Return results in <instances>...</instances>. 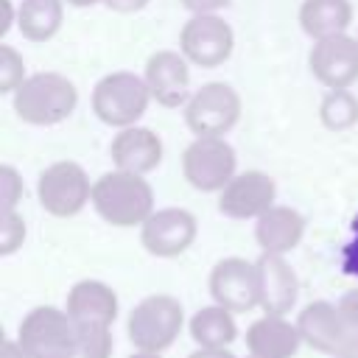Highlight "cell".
Wrapping results in <instances>:
<instances>
[{"instance_id": "1", "label": "cell", "mask_w": 358, "mask_h": 358, "mask_svg": "<svg viewBox=\"0 0 358 358\" xmlns=\"http://www.w3.org/2000/svg\"><path fill=\"white\" fill-rule=\"evenodd\" d=\"M92 207L112 227H137L154 213V190L140 173L115 168L92 185Z\"/></svg>"}, {"instance_id": "2", "label": "cell", "mask_w": 358, "mask_h": 358, "mask_svg": "<svg viewBox=\"0 0 358 358\" xmlns=\"http://www.w3.org/2000/svg\"><path fill=\"white\" fill-rule=\"evenodd\" d=\"M78 103V90L67 76L36 73L28 76L14 90V112L20 120L34 126H53L73 115Z\"/></svg>"}, {"instance_id": "3", "label": "cell", "mask_w": 358, "mask_h": 358, "mask_svg": "<svg viewBox=\"0 0 358 358\" xmlns=\"http://www.w3.org/2000/svg\"><path fill=\"white\" fill-rule=\"evenodd\" d=\"M185 308L176 296L171 294H151L140 299L126 322V333L134 350H148V352H165L173 347L185 327Z\"/></svg>"}, {"instance_id": "4", "label": "cell", "mask_w": 358, "mask_h": 358, "mask_svg": "<svg viewBox=\"0 0 358 358\" xmlns=\"http://www.w3.org/2000/svg\"><path fill=\"white\" fill-rule=\"evenodd\" d=\"M17 341L31 358H73L76 322L64 308L39 305L22 316Z\"/></svg>"}, {"instance_id": "5", "label": "cell", "mask_w": 358, "mask_h": 358, "mask_svg": "<svg viewBox=\"0 0 358 358\" xmlns=\"http://www.w3.org/2000/svg\"><path fill=\"white\" fill-rule=\"evenodd\" d=\"M148 101H151V90L145 78L129 70L103 76L92 90V112L106 126H120V129L134 126L148 109Z\"/></svg>"}, {"instance_id": "6", "label": "cell", "mask_w": 358, "mask_h": 358, "mask_svg": "<svg viewBox=\"0 0 358 358\" xmlns=\"http://www.w3.org/2000/svg\"><path fill=\"white\" fill-rule=\"evenodd\" d=\"M238 157L224 137H196L182 154V173L201 193L224 190L235 176Z\"/></svg>"}, {"instance_id": "7", "label": "cell", "mask_w": 358, "mask_h": 358, "mask_svg": "<svg viewBox=\"0 0 358 358\" xmlns=\"http://www.w3.org/2000/svg\"><path fill=\"white\" fill-rule=\"evenodd\" d=\"M241 117V95L224 84L210 81L196 90L185 106V123L196 137H221Z\"/></svg>"}, {"instance_id": "8", "label": "cell", "mask_w": 358, "mask_h": 358, "mask_svg": "<svg viewBox=\"0 0 358 358\" xmlns=\"http://www.w3.org/2000/svg\"><path fill=\"white\" fill-rule=\"evenodd\" d=\"M36 196H39V204L45 207V213H50L56 218H70V215L81 213L87 201H92V185L81 165L64 159V162L48 165L39 173Z\"/></svg>"}, {"instance_id": "9", "label": "cell", "mask_w": 358, "mask_h": 358, "mask_svg": "<svg viewBox=\"0 0 358 358\" xmlns=\"http://www.w3.org/2000/svg\"><path fill=\"white\" fill-rule=\"evenodd\" d=\"M210 296L215 305H224L232 313H246L260 308V282L257 263L243 257H224L210 271Z\"/></svg>"}, {"instance_id": "10", "label": "cell", "mask_w": 358, "mask_h": 358, "mask_svg": "<svg viewBox=\"0 0 358 358\" xmlns=\"http://www.w3.org/2000/svg\"><path fill=\"white\" fill-rule=\"evenodd\" d=\"M232 45H235L232 28L215 14H193L179 34L182 56L199 67L224 64L232 53Z\"/></svg>"}, {"instance_id": "11", "label": "cell", "mask_w": 358, "mask_h": 358, "mask_svg": "<svg viewBox=\"0 0 358 358\" xmlns=\"http://www.w3.org/2000/svg\"><path fill=\"white\" fill-rule=\"evenodd\" d=\"M196 218L182 207L157 210L140 224V241L154 257H176L196 241Z\"/></svg>"}, {"instance_id": "12", "label": "cell", "mask_w": 358, "mask_h": 358, "mask_svg": "<svg viewBox=\"0 0 358 358\" xmlns=\"http://www.w3.org/2000/svg\"><path fill=\"white\" fill-rule=\"evenodd\" d=\"M310 73L327 90H347L358 78V39L347 34L316 39L308 56Z\"/></svg>"}, {"instance_id": "13", "label": "cell", "mask_w": 358, "mask_h": 358, "mask_svg": "<svg viewBox=\"0 0 358 358\" xmlns=\"http://www.w3.org/2000/svg\"><path fill=\"white\" fill-rule=\"evenodd\" d=\"M274 179L263 171H243L235 173L232 182L218 196V210L229 218H260L266 210L274 207Z\"/></svg>"}, {"instance_id": "14", "label": "cell", "mask_w": 358, "mask_h": 358, "mask_svg": "<svg viewBox=\"0 0 358 358\" xmlns=\"http://www.w3.org/2000/svg\"><path fill=\"white\" fill-rule=\"evenodd\" d=\"M294 322L299 327L302 344L322 355H336L338 347L344 344V338L350 336V324L344 322L338 302L333 305L327 299H316V302L305 305Z\"/></svg>"}, {"instance_id": "15", "label": "cell", "mask_w": 358, "mask_h": 358, "mask_svg": "<svg viewBox=\"0 0 358 358\" xmlns=\"http://www.w3.org/2000/svg\"><path fill=\"white\" fill-rule=\"evenodd\" d=\"M145 84L151 98L162 106H179L190 101V70L187 59L173 50H157L145 62Z\"/></svg>"}, {"instance_id": "16", "label": "cell", "mask_w": 358, "mask_h": 358, "mask_svg": "<svg viewBox=\"0 0 358 358\" xmlns=\"http://www.w3.org/2000/svg\"><path fill=\"white\" fill-rule=\"evenodd\" d=\"M257 282H260V308L263 313L288 316L299 296V280L291 263L282 255L263 252L257 260Z\"/></svg>"}, {"instance_id": "17", "label": "cell", "mask_w": 358, "mask_h": 358, "mask_svg": "<svg viewBox=\"0 0 358 358\" xmlns=\"http://www.w3.org/2000/svg\"><path fill=\"white\" fill-rule=\"evenodd\" d=\"M302 347L296 322L277 313H263L246 327V350L257 358H294Z\"/></svg>"}, {"instance_id": "18", "label": "cell", "mask_w": 358, "mask_h": 358, "mask_svg": "<svg viewBox=\"0 0 358 358\" xmlns=\"http://www.w3.org/2000/svg\"><path fill=\"white\" fill-rule=\"evenodd\" d=\"M112 162L120 171L129 173H148L162 162V140L143 126H126L115 134L112 145H109Z\"/></svg>"}, {"instance_id": "19", "label": "cell", "mask_w": 358, "mask_h": 358, "mask_svg": "<svg viewBox=\"0 0 358 358\" xmlns=\"http://www.w3.org/2000/svg\"><path fill=\"white\" fill-rule=\"evenodd\" d=\"M73 322L87 324H112L117 319V294L101 280H78L67 291V305Z\"/></svg>"}, {"instance_id": "20", "label": "cell", "mask_w": 358, "mask_h": 358, "mask_svg": "<svg viewBox=\"0 0 358 358\" xmlns=\"http://www.w3.org/2000/svg\"><path fill=\"white\" fill-rule=\"evenodd\" d=\"M302 235H305V218L296 210L280 204L266 210L255 224V241L268 255H288L291 249L299 246Z\"/></svg>"}, {"instance_id": "21", "label": "cell", "mask_w": 358, "mask_h": 358, "mask_svg": "<svg viewBox=\"0 0 358 358\" xmlns=\"http://www.w3.org/2000/svg\"><path fill=\"white\" fill-rule=\"evenodd\" d=\"M187 330H190V338L196 341V347H207V350H224L238 338L235 313L215 302L207 308H199L190 316Z\"/></svg>"}, {"instance_id": "22", "label": "cell", "mask_w": 358, "mask_h": 358, "mask_svg": "<svg viewBox=\"0 0 358 358\" xmlns=\"http://www.w3.org/2000/svg\"><path fill=\"white\" fill-rule=\"evenodd\" d=\"M299 22L302 31L313 39L336 36L344 34V28L352 22V6L350 0H302Z\"/></svg>"}, {"instance_id": "23", "label": "cell", "mask_w": 358, "mask_h": 358, "mask_svg": "<svg viewBox=\"0 0 358 358\" xmlns=\"http://www.w3.org/2000/svg\"><path fill=\"white\" fill-rule=\"evenodd\" d=\"M62 0H22L17 8V28L31 42L50 39L62 25Z\"/></svg>"}, {"instance_id": "24", "label": "cell", "mask_w": 358, "mask_h": 358, "mask_svg": "<svg viewBox=\"0 0 358 358\" xmlns=\"http://www.w3.org/2000/svg\"><path fill=\"white\" fill-rule=\"evenodd\" d=\"M319 117L327 129L344 131L358 120V101L350 90H330L319 106Z\"/></svg>"}, {"instance_id": "25", "label": "cell", "mask_w": 358, "mask_h": 358, "mask_svg": "<svg viewBox=\"0 0 358 358\" xmlns=\"http://www.w3.org/2000/svg\"><path fill=\"white\" fill-rule=\"evenodd\" d=\"M112 324L76 322V350L73 358H112Z\"/></svg>"}, {"instance_id": "26", "label": "cell", "mask_w": 358, "mask_h": 358, "mask_svg": "<svg viewBox=\"0 0 358 358\" xmlns=\"http://www.w3.org/2000/svg\"><path fill=\"white\" fill-rule=\"evenodd\" d=\"M22 81H25L22 56H20L14 48L0 45V90H3V92H14Z\"/></svg>"}, {"instance_id": "27", "label": "cell", "mask_w": 358, "mask_h": 358, "mask_svg": "<svg viewBox=\"0 0 358 358\" xmlns=\"http://www.w3.org/2000/svg\"><path fill=\"white\" fill-rule=\"evenodd\" d=\"M25 241V221L14 210H3L0 215V255H11Z\"/></svg>"}, {"instance_id": "28", "label": "cell", "mask_w": 358, "mask_h": 358, "mask_svg": "<svg viewBox=\"0 0 358 358\" xmlns=\"http://www.w3.org/2000/svg\"><path fill=\"white\" fill-rule=\"evenodd\" d=\"M0 185H3V210H14V204L22 196V182H20L17 171L3 165L0 168Z\"/></svg>"}, {"instance_id": "29", "label": "cell", "mask_w": 358, "mask_h": 358, "mask_svg": "<svg viewBox=\"0 0 358 358\" xmlns=\"http://www.w3.org/2000/svg\"><path fill=\"white\" fill-rule=\"evenodd\" d=\"M350 229H352V238L341 249V271L350 277H358V213L352 215Z\"/></svg>"}, {"instance_id": "30", "label": "cell", "mask_w": 358, "mask_h": 358, "mask_svg": "<svg viewBox=\"0 0 358 358\" xmlns=\"http://www.w3.org/2000/svg\"><path fill=\"white\" fill-rule=\"evenodd\" d=\"M338 310H341L344 322L350 324V330H358V285L341 294V299H338Z\"/></svg>"}, {"instance_id": "31", "label": "cell", "mask_w": 358, "mask_h": 358, "mask_svg": "<svg viewBox=\"0 0 358 358\" xmlns=\"http://www.w3.org/2000/svg\"><path fill=\"white\" fill-rule=\"evenodd\" d=\"M187 11H193V14H213V11H218V8H224L229 0H179Z\"/></svg>"}, {"instance_id": "32", "label": "cell", "mask_w": 358, "mask_h": 358, "mask_svg": "<svg viewBox=\"0 0 358 358\" xmlns=\"http://www.w3.org/2000/svg\"><path fill=\"white\" fill-rule=\"evenodd\" d=\"M330 358H358V330H350V336L344 338V344L338 347L336 355Z\"/></svg>"}, {"instance_id": "33", "label": "cell", "mask_w": 358, "mask_h": 358, "mask_svg": "<svg viewBox=\"0 0 358 358\" xmlns=\"http://www.w3.org/2000/svg\"><path fill=\"white\" fill-rule=\"evenodd\" d=\"M0 358H31L17 338H3V347H0Z\"/></svg>"}, {"instance_id": "34", "label": "cell", "mask_w": 358, "mask_h": 358, "mask_svg": "<svg viewBox=\"0 0 358 358\" xmlns=\"http://www.w3.org/2000/svg\"><path fill=\"white\" fill-rule=\"evenodd\" d=\"M109 8H115V11H123V14H129V11H140L143 6H148V0H103Z\"/></svg>"}, {"instance_id": "35", "label": "cell", "mask_w": 358, "mask_h": 358, "mask_svg": "<svg viewBox=\"0 0 358 358\" xmlns=\"http://www.w3.org/2000/svg\"><path fill=\"white\" fill-rule=\"evenodd\" d=\"M187 358H238L229 347H224V350H207V347H199V350H193Z\"/></svg>"}, {"instance_id": "36", "label": "cell", "mask_w": 358, "mask_h": 358, "mask_svg": "<svg viewBox=\"0 0 358 358\" xmlns=\"http://www.w3.org/2000/svg\"><path fill=\"white\" fill-rule=\"evenodd\" d=\"M0 8H3V20H0V34H6L11 28V0H0Z\"/></svg>"}, {"instance_id": "37", "label": "cell", "mask_w": 358, "mask_h": 358, "mask_svg": "<svg viewBox=\"0 0 358 358\" xmlns=\"http://www.w3.org/2000/svg\"><path fill=\"white\" fill-rule=\"evenodd\" d=\"M129 358H165L162 352H148V350H134Z\"/></svg>"}, {"instance_id": "38", "label": "cell", "mask_w": 358, "mask_h": 358, "mask_svg": "<svg viewBox=\"0 0 358 358\" xmlns=\"http://www.w3.org/2000/svg\"><path fill=\"white\" fill-rule=\"evenodd\" d=\"M70 6H78V8H84V6H92V3H98V0H67Z\"/></svg>"}, {"instance_id": "39", "label": "cell", "mask_w": 358, "mask_h": 358, "mask_svg": "<svg viewBox=\"0 0 358 358\" xmlns=\"http://www.w3.org/2000/svg\"><path fill=\"white\" fill-rule=\"evenodd\" d=\"M246 358H257V355H246Z\"/></svg>"}]
</instances>
